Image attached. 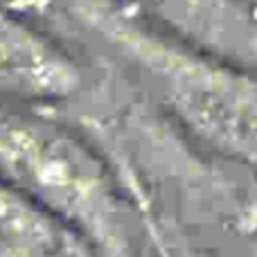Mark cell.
<instances>
[{
    "label": "cell",
    "mask_w": 257,
    "mask_h": 257,
    "mask_svg": "<svg viewBox=\"0 0 257 257\" xmlns=\"http://www.w3.org/2000/svg\"><path fill=\"white\" fill-rule=\"evenodd\" d=\"M34 12L68 21L199 149L257 174V72L181 43L120 0H34Z\"/></svg>",
    "instance_id": "6da1fadb"
},
{
    "label": "cell",
    "mask_w": 257,
    "mask_h": 257,
    "mask_svg": "<svg viewBox=\"0 0 257 257\" xmlns=\"http://www.w3.org/2000/svg\"><path fill=\"white\" fill-rule=\"evenodd\" d=\"M0 181L81 235L99 257H142L138 205L102 149L50 113L0 108Z\"/></svg>",
    "instance_id": "7a4b0ae2"
},
{
    "label": "cell",
    "mask_w": 257,
    "mask_h": 257,
    "mask_svg": "<svg viewBox=\"0 0 257 257\" xmlns=\"http://www.w3.org/2000/svg\"><path fill=\"white\" fill-rule=\"evenodd\" d=\"M102 77L104 66L93 75L84 59L43 30L36 16L0 0V102L66 115L97 88Z\"/></svg>",
    "instance_id": "3957f363"
},
{
    "label": "cell",
    "mask_w": 257,
    "mask_h": 257,
    "mask_svg": "<svg viewBox=\"0 0 257 257\" xmlns=\"http://www.w3.org/2000/svg\"><path fill=\"white\" fill-rule=\"evenodd\" d=\"M163 34L257 72V9L248 0H120Z\"/></svg>",
    "instance_id": "277c9868"
},
{
    "label": "cell",
    "mask_w": 257,
    "mask_h": 257,
    "mask_svg": "<svg viewBox=\"0 0 257 257\" xmlns=\"http://www.w3.org/2000/svg\"><path fill=\"white\" fill-rule=\"evenodd\" d=\"M0 257H99L70 226L0 181Z\"/></svg>",
    "instance_id": "5b68a950"
},
{
    "label": "cell",
    "mask_w": 257,
    "mask_h": 257,
    "mask_svg": "<svg viewBox=\"0 0 257 257\" xmlns=\"http://www.w3.org/2000/svg\"><path fill=\"white\" fill-rule=\"evenodd\" d=\"M136 205L140 210L151 257H208L205 253H201L199 248H194L185 237L178 235L174 228H169L167 223L160 221L145 203L136 201Z\"/></svg>",
    "instance_id": "8992f818"
}]
</instances>
